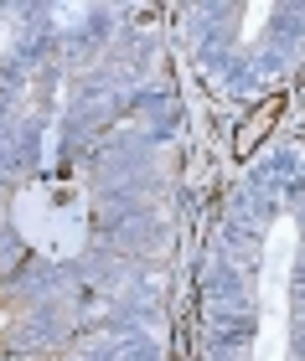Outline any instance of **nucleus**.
<instances>
[{
	"label": "nucleus",
	"mask_w": 305,
	"mask_h": 361,
	"mask_svg": "<svg viewBox=\"0 0 305 361\" xmlns=\"http://www.w3.org/2000/svg\"><path fill=\"white\" fill-rule=\"evenodd\" d=\"M280 114H285V93L264 98V104H259V109H253L249 119H244V129L233 135V155H238V160H249V155H253V150L264 145V135H269V129L280 124Z\"/></svg>",
	"instance_id": "nucleus-1"
}]
</instances>
